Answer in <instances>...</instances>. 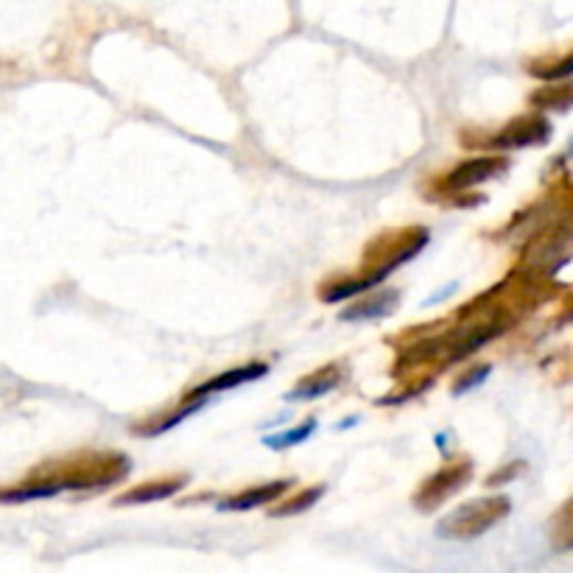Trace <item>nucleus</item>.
Here are the masks:
<instances>
[{"label":"nucleus","instance_id":"7ed1b4c3","mask_svg":"<svg viewBox=\"0 0 573 573\" xmlns=\"http://www.w3.org/2000/svg\"><path fill=\"white\" fill-rule=\"evenodd\" d=\"M546 137V118H523L518 123H509L501 135L490 140V149H523V146H532V143H543Z\"/></svg>","mask_w":573,"mask_h":573},{"label":"nucleus","instance_id":"6e6552de","mask_svg":"<svg viewBox=\"0 0 573 573\" xmlns=\"http://www.w3.org/2000/svg\"><path fill=\"white\" fill-rule=\"evenodd\" d=\"M182 487V481H160V484H146V487H137V490H129L126 495L118 498V504H146V501H160V498H168Z\"/></svg>","mask_w":573,"mask_h":573},{"label":"nucleus","instance_id":"9b49d317","mask_svg":"<svg viewBox=\"0 0 573 573\" xmlns=\"http://www.w3.org/2000/svg\"><path fill=\"white\" fill-rule=\"evenodd\" d=\"M316 431V420H308L305 425H300L297 431H286V434H277V437H266L263 442L269 445V448H288V445H297V442H302L305 437H311Z\"/></svg>","mask_w":573,"mask_h":573},{"label":"nucleus","instance_id":"f257e3e1","mask_svg":"<svg viewBox=\"0 0 573 573\" xmlns=\"http://www.w3.org/2000/svg\"><path fill=\"white\" fill-rule=\"evenodd\" d=\"M509 515V501L506 498H484L473 504L459 506L448 518L439 523L442 537H478L498 520Z\"/></svg>","mask_w":573,"mask_h":573},{"label":"nucleus","instance_id":"0eeeda50","mask_svg":"<svg viewBox=\"0 0 573 573\" xmlns=\"http://www.w3.org/2000/svg\"><path fill=\"white\" fill-rule=\"evenodd\" d=\"M288 490V481H274V484H266V487H255V490L241 492V495H235L230 501H224L221 509H230V512H238V509H252V506H263L274 501L280 492Z\"/></svg>","mask_w":573,"mask_h":573},{"label":"nucleus","instance_id":"9d476101","mask_svg":"<svg viewBox=\"0 0 573 573\" xmlns=\"http://www.w3.org/2000/svg\"><path fill=\"white\" fill-rule=\"evenodd\" d=\"M534 104L540 107H557V110H565L573 104V84H551L546 90L534 93Z\"/></svg>","mask_w":573,"mask_h":573},{"label":"nucleus","instance_id":"20e7f679","mask_svg":"<svg viewBox=\"0 0 573 573\" xmlns=\"http://www.w3.org/2000/svg\"><path fill=\"white\" fill-rule=\"evenodd\" d=\"M498 168H506V160L481 157V160H470V163L459 165L445 182H448V188H453V191H462V188H470V185H476L481 179H490L492 174H498Z\"/></svg>","mask_w":573,"mask_h":573},{"label":"nucleus","instance_id":"f03ea898","mask_svg":"<svg viewBox=\"0 0 573 573\" xmlns=\"http://www.w3.org/2000/svg\"><path fill=\"white\" fill-rule=\"evenodd\" d=\"M470 476H473V467L467 462L451 464V467L439 470L437 476L425 484L423 492L417 495V504H420V509H434V506L442 504L445 498H451L453 492L462 490V484Z\"/></svg>","mask_w":573,"mask_h":573},{"label":"nucleus","instance_id":"4468645a","mask_svg":"<svg viewBox=\"0 0 573 573\" xmlns=\"http://www.w3.org/2000/svg\"><path fill=\"white\" fill-rule=\"evenodd\" d=\"M487 372H490V367H481V369H476V375H467L462 383H456V395H462L467 386H476L478 381H484V378H487Z\"/></svg>","mask_w":573,"mask_h":573},{"label":"nucleus","instance_id":"f8f14e48","mask_svg":"<svg viewBox=\"0 0 573 573\" xmlns=\"http://www.w3.org/2000/svg\"><path fill=\"white\" fill-rule=\"evenodd\" d=\"M322 495V487H316V490H305L300 498H294V501H288L283 509H274L272 515H294V512H302V509H308V506L316 504V498Z\"/></svg>","mask_w":573,"mask_h":573},{"label":"nucleus","instance_id":"39448f33","mask_svg":"<svg viewBox=\"0 0 573 573\" xmlns=\"http://www.w3.org/2000/svg\"><path fill=\"white\" fill-rule=\"evenodd\" d=\"M263 372H269V367H266V364H249V367L230 369V372H224V375H219V378H213V381L202 383L199 389H193L191 397H202V395H210V392H221V389H232V386H241V383L255 381V378H260Z\"/></svg>","mask_w":573,"mask_h":573},{"label":"nucleus","instance_id":"423d86ee","mask_svg":"<svg viewBox=\"0 0 573 573\" xmlns=\"http://www.w3.org/2000/svg\"><path fill=\"white\" fill-rule=\"evenodd\" d=\"M342 383V369L328 367L322 372H314V378H305V381L288 395V400H311V397L328 395L330 389H336Z\"/></svg>","mask_w":573,"mask_h":573},{"label":"nucleus","instance_id":"1a4fd4ad","mask_svg":"<svg viewBox=\"0 0 573 573\" xmlns=\"http://www.w3.org/2000/svg\"><path fill=\"white\" fill-rule=\"evenodd\" d=\"M397 300V291H386L381 297H375V300L361 302V305H355L350 311H344V319H369V316H383L392 311V305Z\"/></svg>","mask_w":573,"mask_h":573},{"label":"nucleus","instance_id":"ddd939ff","mask_svg":"<svg viewBox=\"0 0 573 573\" xmlns=\"http://www.w3.org/2000/svg\"><path fill=\"white\" fill-rule=\"evenodd\" d=\"M571 73H573V56H568V62H562V65H557V68L551 70H540L537 76L546 79V82H557V79H565V76H571Z\"/></svg>","mask_w":573,"mask_h":573}]
</instances>
